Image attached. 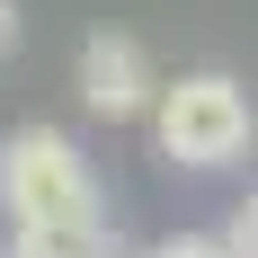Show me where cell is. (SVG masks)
I'll list each match as a JSON object with an SVG mask.
<instances>
[{"label": "cell", "mask_w": 258, "mask_h": 258, "mask_svg": "<svg viewBox=\"0 0 258 258\" xmlns=\"http://www.w3.org/2000/svg\"><path fill=\"white\" fill-rule=\"evenodd\" d=\"M72 89H80V107H89L98 125H134V116L160 107V72H152V53H143V36H125V27L80 36Z\"/></svg>", "instance_id": "3957f363"}, {"label": "cell", "mask_w": 258, "mask_h": 258, "mask_svg": "<svg viewBox=\"0 0 258 258\" xmlns=\"http://www.w3.org/2000/svg\"><path fill=\"white\" fill-rule=\"evenodd\" d=\"M223 249H232V258H258V187L232 205V223H223Z\"/></svg>", "instance_id": "5b68a950"}, {"label": "cell", "mask_w": 258, "mask_h": 258, "mask_svg": "<svg viewBox=\"0 0 258 258\" xmlns=\"http://www.w3.org/2000/svg\"><path fill=\"white\" fill-rule=\"evenodd\" d=\"M152 143L169 169H232L258 143V107L232 72H178V80H160Z\"/></svg>", "instance_id": "7a4b0ae2"}, {"label": "cell", "mask_w": 258, "mask_h": 258, "mask_svg": "<svg viewBox=\"0 0 258 258\" xmlns=\"http://www.w3.org/2000/svg\"><path fill=\"white\" fill-rule=\"evenodd\" d=\"M18 53V0H0V62Z\"/></svg>", "instance_id": "52a82bcc"}, {"label": "cell", "mask_w": 258, "mask_h": 258, "mask_svg": "<svg viewBox=\"0 0 258 258\" xmlns=\"http://www.w3.org/2000/svg\"><path fill=\"white\" fill-rule=\"evenodd\" d=\"M152 258H232V249H223V240H196V232H178V240H160Z\"/></svg>", "instance_id": "8992f818"}, {"label": "cell", "mask_w": 258, "mask_h": 258, "mask_svg": "<svg viewBox=\"0 0 258 258\" xmlns=\"http://www.w3.org/2000/svg\"><path fill=\"white\" fill-rule=\"evenodd\" d=\"M0 223H18V232H107L98 169L62 125L0 134Z\"/></svg>", "instance_id": "6da1fadb"}, {"label": "cell", "mask_w": 258, "mask_h": 258, "mask_svg": "<svg viewBox=\"0 0 258 258\" xmlns=\"http://www.w3.org/2000/svg\"><path fill=\"white\" fill-rule=\"evenodd\" d=\"M0 258H116V232H0Z\"/></svg>", "instance_id": "277c9868"}]
</instances>
